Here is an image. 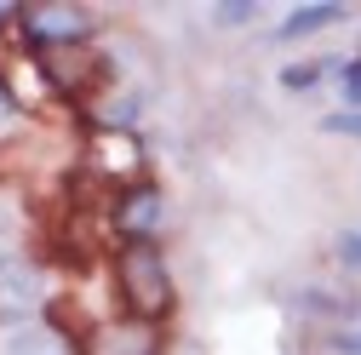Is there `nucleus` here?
<instances>
[{
  "label": "nucleus",
  "instance_id": "4468645a",
  "mask_svg": "<svg viewBox=\"0 0 361 355\" xmlns=\"http://www.w3.org/2000/svg\"><path fill=\"white\" fill-rule=\"evenodd\" d=\"M338 258H344V263H361V230H355V235H344V241H338Z\"/></svg>",
  "mask_w": 361,
  "mask_h": 355
},
{
  "label": "nucleus",
  "instance_id": "0eeeda50",
  "mask_svg": "<svg viewBox=\"0 0 361 355\" xmlns=\"http://www.w3.org/2000/svg\"><path fill=\"white\" fill-rule=\"evenodd\" d=\"M0 292L6 298H35V270L23 258H0Z\"/></svg>",
  "mask_w": 361,
  "mask_h": 355
},
{
  "label": "nucleus",
  "instance_id": "6e6552de",
  "mask_svg": "<svg viewBox=\"0 0 361 355\" xmlns=\"http://www.w3.org/2000/svg\"><path fill=\"white\" fill-rule=\"evenodd\" d=\"M298 304L304 309H322V316H361V304L355 298H338V292H304Z\"/></svg>",
  "mask_w": 361,
  "mask_h": 355
},
{
  "label": "nucleus",
  "instance_id": "f257e3e1",
  "mask_svg": "<svg viewBox=\"0 0 361 355\" xmlns=\"http://www.w3.org/2000/svg\"><path fill=\"white\" fill-rule=\"evenodd\" d=\"M115 287H121V304L138 327H155L172 309V275H166V258L155 252V241H121Z\"/></svg>",
  "mask_w": 361,
  "mask_h": 355
},
{
  "label": "nucleus",
  "instance_id": "39448f33",
  "mask_svg": "<svg viewBox=\"0 0 361 355\" xmlns=\"http://www.w3.org/2000/svg\"><path fill=\"white\" fill-rule=\"evenodd\" d=\"M161 218V195L155 189H132L126 201H121V230H126V241H149V224Z\"/></svg>",
  "mask_w": 361,
  "mask_h": 355
},
{
  "label": "nucleus",
  "instance_id": "1a4fd4ad",
  "mask_svg": "<svg viewBox=\"0 0 361 355\" xmlns=\"http://www.w3.org/2000/svg\"><path fill=\"white\" fill-rule=\"evenodd\" d=\"M333 80H338V92H344V104H361V58L338 63V69H333Z\"/></svg>",
  "mask_w": 361,
  "mask_h": 355
},
{
  "label": "nucleus",
  "instance_id": "20e7f679",
  "mask_svg": "<svg viewBox=\"0 0 361 355\" xmlns=\"http://www.w3.org/2000/svg\"><path fill=\"white\" fill-rule=\"evenodd\" d=\"M338 18H344L338 0H315V6H298L293 18L276 23V40H304V35H315V29H333Z\"/></svg>",
  "mask_w": 361,
  "mask_h": 355
},
{
  "label": "nucleus",
  "instance_id": "9d476101",
  "mask_svg": "<svg viewBox=\"0 0 361 355\" xmlns=\"http://www.w3.org/2000/svg\"><path fill=\"white\" fill-rule=\"evenodd\" d=\"M322 132H333V138H361V109H344V115H327Z\"/></svg>",
  "mask_w": 361,
  "mask_h": 355
},
{
  "label": "nucleus",
  "instance_id": "ddd939ff",
  "mask_svg": "<svg viewBox=\"0 0 361 355\" xmlns=\"http://www.w3.org/2000/svg\"><path fill=\"white\" fill-rule=\"evenodd\" d=\"M315 75H322L315 63H298V69H281V86H310Z\"/></svg>",
  "mask_w": 361,
  "mask_h": 355
},
{
  "label": "nucleus",
  "instance_id": "7ed1b4c3",
  "mask_svg": "<svg viewBox=\"0 0 361 355\" xmlns=\"http://www.w3.org/2000/svg\"><path fill=\"white\" fill-rule=\"evenodd\" d=\"M86 355H155V332L126 321V327H92L86 332Z\"/></svg>",
  "mask_w": 361,
  "mask_h": 355
},
{
  "label": "nucleus",
  "instance_id": "f8f14e48",
  "mask_svg": "<svg viewBox=\"0 0 361 355\" xmlns=\"http://www.w3.org/2000/svg\"><path fill=\"white\" fill-rule=\"evenodd\" d=\"M218 12V23H247L258 6H252V0H224V6H212Z\"/></svg>",
  "mask_w": 361,
  "mask_h": 355
},
{
  "label": "nucleus",
  "instance_id": "9b49d317",
  "mask_svg": "<svg viewBox=\"0 0 361 355\" xmlns=\"http://www.w3.org/2000/svg\"><path fill=\"white\" fill-rule=\"evenodd\" d=\"M327 344H333L338 355H361V327H333Z\"/></svg>",
  "mask_w": 361,
  "mask_h": 355
},
{
  "label": "nucleus",
  "instance_id": "2eb2a0df",
  "mask_svg": "<svg viewBox=\"0 0 361 355\" xmlns=\"http://www.w3.org/2000/svg\"><path fill=\"white\" fill-rule=\"evenodd\" d=\"M0 235H6V212H0Z\"/></svg>",
  "mask_w": 361,
  "mask_h": 355
},
{
  "label": "nucleus",
  "instance_id": "423d86ee",
  "mask_svg": "<svg viewBox=\"0 0 361 355\" xmlns=\"http://www.w3.org/2000/svg\"><path fill=\"white\" fill-rule=\"evenodd\" d=\"M6 355H63V344H58V332L23 327V332H12V338H6Z\"/></svg>",
  "mask_w": 361,
  "mask_h": 355
},
{
  "label": "nucleus",
  "instance_id": "f03ea898",
  "mask_svg": "<svg viewBox=\"0 0 361 355\" xmlns=\"http://www.w3.org/2000/svg\"><path fill=\"white\" fill-rule=\"evenodd\" d=\"M35 69H40V80H47V92H52V98H69V104L92 98L98 86H104V58L86 46V40L40 46V52H35Z\"/></svg>",
  "mask_w": 361,
  "mask_h": 355
}]
</instances>
